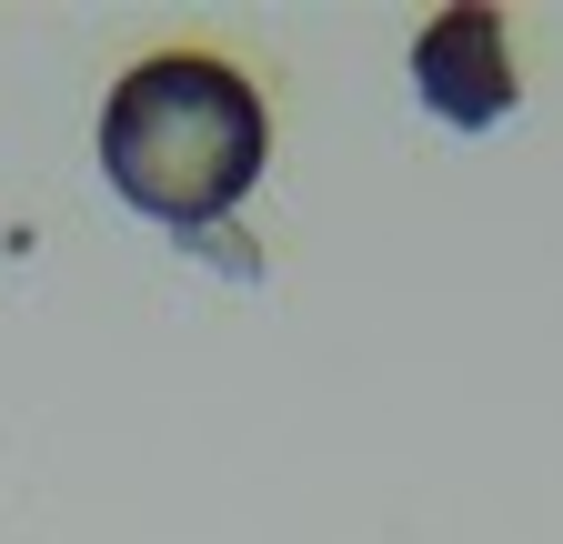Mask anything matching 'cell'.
Segmentation results:
<instances>
[{
    "label": "cell",
    "instance_id": "cell-1",
    "mask_svg": "<svg viewBox=\"0 0 563 544\" xmlns=\"http://www.w3.org/2000/svg\"><path fill=\"white\" fill-rule=\"evenodd\" d=\"M262 162L272 111L232 51H152L101 101V182L191 252H222V222L262 192Z\"/></svg>",
    "mask_w": 563,
    "mask_h": 544
},
{
    "label": "cell",
    "instance_id": "cell-2",
    "mask_svg": "<svg viewBox=\"0 0 563 544\" xmlns=\"http://www.w3.org/2000/svg\"><path fill=\"white\" fill-rule=\"evenodd\" d=\"M412 101L453 121V131H493V121H514L523 101V72H514V51H504V11H443L433 31L412 41Z\"/></svg>",
    "mask_w": 563,
    "mask_h": 544
}]
</instances>
